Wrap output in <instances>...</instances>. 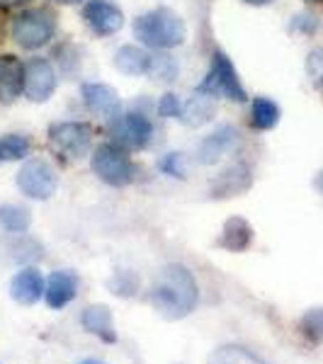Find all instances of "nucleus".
<instances>
[{"label": "nucleus", "instance_id": "nucleus-18", "mask_svg": "<svg viewBox=\"0 0 323 364\" xmlns=\"http://www.w3.org/2000/svg\"><path fill=\"white\" fill-rule=\"evenodd\" d=\"M253 243V228L245 219L240 216H233L224 224V231H221L219 245L231 252H243L248 250V245Z\"/></svg>", "mask_w": 323, "mask_h": 364}, {"label": "nucleus", "instance_id": "nucleus-19", "mask_svg": "<svg viewBox=\"0 0 323 364\" xmlns=\"http://www.w3.org/2000/svg\"><path fill=\"white\" fill-rule=\"evenodd\" d=\"M115 66L127 75H144L149 73L151 56L144 49H139V46L127 44L115 54Z\"/></svg>", "mask_w": 323, "mask_h": 364}, {"label": "nucleus", "instance_id": "nucleus-9", "mask_svg": "<svg viewBox=\"0 0 323 364\" xmlns=\"http://www.w3.org/2000/svg\"><path fill=\"white\" fill-rule=\"evenodd\" d=\"M56 90V73L46 58H29L25 66V92L32 102H46Z\"/></svg>", "mask_w": 323, "mask_h": 364}, {"label": "nucleus", "instance_id": "nucleus-24", "mask_svg": "<svg viewBox=\"0 0 323 364\" xmlns=\"http://www.w3.org/2000/svg\"><path fill=\"white\" fill-rule=\"evenodd\" d=\"M29 149H32V144L27 136L8 134L0 139V161H22L25 156H29Z\"/></svg>", "mask_w": 323, "mask_h": 364}, {"label": "nucleus", "instance_id": "nucleus-3", "mask_svg": "<svg viewBox=\"0 0 323 364\" xmlns=\"http://www.w3.org/2000/svg\"><path fill=\"white\" fill-rule=\"evenodd\" d=\"M197 92L199 95H207V97L233 100V102H245V100H248L245 87L240 85L236 68H233L231 58H228L224 51H214L209 70H207V78L199 83Z\"/></svg>", "mask_w": 323, "mask_h": 364}, {"label": "nucleus", "instance_id": "nucleus-7", "mask_svg": "<svg viewBox=\"0 0 323 364\" xmlns=\"http://www.w3.org/2000/svg\"><path fill=\"white\" fill-rule=\"evenodd\" d=\"M17 187L29 199H49L56 192V170L44 158H32L17 173Z\"/></svg>", "mask_w": 323, "mask_h": 364}, {"label": "nucleus", "instance_id": "nucleus-12", "mask_svg": "<svg viewBox=\"0 0 323 364\" xmlns=\"http://www.w3.org/2000/svg\"><path fill=\"white\" fill-rule=\"evenodd\" d=\"M75 291H78V277L70 269H56V272H51L49 282H46L44 299L49 304V309L58 311L73 301Z\"/></svg>", "mask_w": 323, "mask_h": 364}, {"label": "nucleus", "instance_id": "nucleus-8", "mask_svg": "<svg viewBox=\"0 0 323 364\" xmlns=\"http://www.w3.org/2000/svg\"><path fill=\"white\" fill-rule=\"evenodd\" d=\"M83 20L100 37H110L125 25V15L112 0H88L83 8Z\"/></svg>", "mask_w": 323, "mask_h": 364}, {"label": "nucleus", "instance_id": "nucleus-11", "mask_svg": "<svg viewBox=\"0 0 323 364\" xmlns=\"http://www.w3.org/2000/svg\"><path fill=\"white\" fill-rule=\"evenodd\" d=\"M46 291V284H44V277L37 267H27L22 272H17L13 282H10V296L15 299L17 304L22 306H32L37 304L39 299L44 296Z\"/></svg>", "mask_w": 323, "mask_h": 364}, {"label": "nucleus", "instance_id": "nucleus-4", "mask_svg": "<svg viewBox=\"0 0 323 364\" xmlns=\"http://www.w3.org/2000/svg\"><path fill=\"white\" fill-rule=\"evenodd\" d=\"M54 29H56L54 15H51L46 8H34V10H25L22 15L15 17L13 37L22 49L34 51V49H42L44 44L51 42Z\"/></svg>", "mask_w": 323, "mask_h": 364}, {"label": "nucleus", "instance_id": "nucleus-36", "mask_svg": "<svg viewBox=\"0 0 323 364\" xmlns=\"http://www.w3.org/2000/svg\"><path fill=\"white\" fill-rule=\"evenodd\" d=\"M311 3H319V5H323V0H311Z\"/></svg>", "mask_w": 323, "mask_h": 364}, {"label": "nucleus", "instance_id": "nucleus-32", "mask_svg": "<svg viewBox=\"0 0 323 364\" xmlns=\"http://www.w3.org/2000/svg\"><path fill=\"white\" fill-rule=\"evenodd\" d=\"M316 187H319V190L323 192V173L319 175V178H316Z\"/></svg>", "mask_w": 323, "mask_h": 364}, {"label": "nucleus", "instance_id": "nucleus-1", "mask_svg": "<svg viewBox=\"0 0 323 364\" xmlns=\"http://www.w3.org/2000/svg\"><path fill=\"white\" fill-rule=\"evenodd\" d=\"M151 304L163 318L180 321L197 306V282L183 265H168L158 274Z\"/></svg>", "mask_w": 323, "mask_h": 364}, {"label": "nucleus", "instance_id": "nucleus-14", "mask_svg": "<svg viewBox=\"0 0 323 364\" xmlns=\"http://www.w3.org/2000/svg\"><path fill=\"white\" fill-rule=\"evenodd\" d=\"M250 185H253L250 170L245 166H231L211 182V197H216V199L238 197V195H243Z\"/></svg>", "mask_w": 323, "mask_h": 364}, {"label": "nucleus", "instance_id": "nucleus-29", "mask_svg": "<svg viewBox=\"0 0 323 364\" xmlns=\"http://www.w3.org/2000/svg\"><path fill=\"white\" fill-rule=\"evenodd\" d=\"M158 114L161 117H180L183 114V105H180V97L178 95H163L161 102H158Z\"/></svg>", "mask_w": 323, "mask_h": 364}, {"label": "nucleus", "instance_id": "nucleus-6", "mask_svg": "<svg viewBox=\"0 0 323 364\" xmlns=\"http://www.w3.org/2000/svg\"><path fill=\"white\" fill-rule=\"evenodd\" d=\"M49 144L68 161H80L90 154L92 129L83 122H61L49 129Z\"/></svg>", "mask_w": 323, "mask_h": 364}, {"label": "nucleus", "instance_id": "nucleus-17", "mask_svg": "<svg viewBox=\"0 0 323 364\" xmlns=\"http://www.w3.org/2000/svg\"><path fill=\"white\" fill-rule=\"evenodd\" d=\"M83 328L92 336H97L105 343H117V333H115V323H112V314H110L107 306L97 304V306H90L83 311Z\"/></svg>", "mask_w": 323, "mask_h": 364}, {"label": "nucleus", "instance_id": "nucleus-15", "mask_svg": "<svg viewBox=\"0 0 323 364\" xmlns=\"http://www.w3.org/2000/svg\"><path fill=\"white\" fill-rule=\"evenodd\" d=\"M236 144H238L236 129L219 127L214 134H211V136H207V139L202 141V146H199V151H197L199 163H204V166H209V163H216L221 156L228 154V151H231Z\"/></svg>", "mask_w": 323, "mask_h": 364}, {"label": "nucleus", "instance_id": "nucleus-30", "mask_svg": "<svg viewBox=\"0 0 323 364\" xmlns=\"http://www.w3.org/2000/svg\"><path fill=\"white\" fill-rule=\"evenodd\" d=\"M29 0H0V5H25Z\"/></svg>", "mask_w": 323, "mask_h": 364}, {"label": "nucleus", "instance_id": "nucleus-23", "mask_svg": "<svg viewBox=\"0 0 323 364\" xmlns=\"http://www.w3.org/2000/svg\"><path fill=\"white\" fill-rule=\"evenodd\" d=\"M29 221H32V216L25 207H17V204H3L0 207V224L10 233H25L29 228Z\"/></svg>", "mask_w": 323, "mask_h": 364}, {"label": "nucleus", "instance_id": "nucleus-35", "mask_svg": "<svg viewBox=\"0 0 323 364\" xmlns=\"http://www.w3.org/2000/svg\"><path fill=\"white\" fill-rule=\"evenodd\" d=\"M0 39H3V17H0Z\"/></svg>", "mask_w": 323, "mask_h": 364}, {"label": "nucleus", "instance_id": "nucleus-27", "mask_svg": "<svg viewBox=\"0 0 323 364\" xmlns=\"http://www.w3.org/2000/svg\"><path fill=\"white\" fill-rule=\"evenodd\" d=\"M307 73L314 80V85H319L323 90V49H314L307 58Z\"/></svg>", "mask_w": 323, "mask_h": 364}, {"label": "nucleus", "instance_id": "nucleus-2", "mask_svg": "<svg viewBox=\"0 0 323 364\" xmlns=\"http://www.w3.org/2000/svg\"><path fill=\"white\" fill-rule=\"evenodd\" d=\"M185 22L173 10L158 8L134 20V37L151 49H173L185 42Z\"/></svg>", "mask_w": 323, "mask_h": 364}, {"label": "nucleus", "instance_id": "nucleus-34", "mask_svg": "<svg viewBox=\"0 0 323 364\" xmlns=\"http://www.w3.org/2000/svg\"><path fill=\"white\" fill-rule=\"evenodd\" d=\"M78 364H105V362H100V360H83V362H78Z\"/></svg>", "mask_w": 323, "mask_h": 364}, {"label": "nucleus", "instance_id": "nucleus-21", "mask_svg": "<svg viewBox=\"0 0 323 364\" xmlns=\"http://www.w3.org/2000/svg\"><path fill=\"white\" fill-rule=\"evenodd\" d=\"M211 364H268V362L253 355L250 350L238 348V345H224V348H219L211 355Z\"/></svg>", "mask_w": 323, "mask_h": 364}, {"label": "nucleus", "instance_id": "nucleus-33", "mask_svg": "<svg viewBox=\"0 0 323 364\" xmlns=\"http://www.w3.org/2000/svg\"><path fill=\"white\" fill-rule=\"evenodd\" d=\"M56 3H61V5H73V3H80V0H56Z\"/></svg>", "mask_w": 323, "mask_h": 364}, {"label": "nucleus", "instance_id": "nucleus-13", "mask_svg": "<svg viewBox=\"0 0 323 364\" xmlns=\"http://www.w3.org/2000/svg\"><path fill=\"white\" fill-rule=\"evenodd\" d=\"M25 90V66L15 56H0V102L10 105Z\"/></svg>", "mask_w": 323, "mask_h": 364}, {"label": "nucleus", "instance_id": "nucleus-28", "mask_svg": "<svg viewBox=\"0 0 323 364\" xmlns=\"http://www.w3.org/2000/svg\"><path fill=\"white\" fill-rule=\"evenodd\" d=\"M161 170H163L166 175H173V178H185V163H183V156H180V154H168V156L161 161Z\"/></svg>", "mask_w": 323, "mask_h": 364}, {"label": "nucleus", "instance_id": "nucleus-20", "mask_svg": "<svg viewBox=\"0 0 323 364\" xmlns=\"http://www.w3.org/2000/svg\"><path fill=\"white\" fill-rule=\"evenodd\" d=\"M250 122L255 129H272L280 122V107L277 102H272L270 97H255L253 100V112H250Z\"/></svg>", "mask_w": 323, "mask_h": 364}, {"label": "nucleus", "instance_id": "nucleus-25", "mask_svg": "<svg viewBox=\"0 0 323 364\" xmlns=\"http://www.w3.org/2000/svg\"><path fill=\"white\" fill-rule=\"evenodd\" d=\"M302 333L309 343L323 345V309H311L302 318Z\"/></svg>", "mask_w": 323, "mask_h": 364}, {"label": "nucleus", "instance_id": "nucleus-31", "mask_svg": "<svg viewBox=\"0 0 323 364\" xmlns=\"http://www.w3.org/2000/svg\"><path fill=\"white\" fill-rule=\"evenodd\" d=\"M243 3H248V5H270L272 0H243Z\"/></svg>", "mask_w": 323, "mask_h": 364}, {"label": "nucleus", "instance_id": "nucleus-22", "mask_svg": "<svg viewBox=\"0 0 323 364\" xmlns=\"http://www.w3.org/2000/svg\"><path fill=\"white\" fill-rule=\"evenodd\" d=\"M211 114H214V105H211V97L207 95H199L192 97V102L187 105V109H183V122L187 127H199L204 124V122L211 119Z\"/></svg>", "mask_w": 323, "mask_h": 364}, {"label": "nucleus", "instance_id": "nucleus-26", "mask_svg": "<svg viewBox=\"0 0 323 364\" xmlns=\"http://www.w3.org/2000/svg\"><path fill=\"white\" fill-rule=\"evenodd\" d=\"M149 75L163 80V83H170V80H175V75H178V63L170 56H151Z\"/></svg>", "mask_w": 323, "mask_h": 364}, {"label": "nucleus", "instance_id": "nucleus-10", "mask_svg": "<svg viewBox=\"0 0 323 364\" xmlns=\"http://www.w3.org/2000/svg\"><path fill=\"white\" fill-rule=\"evenodd\" d=\"M115 141L117 146H127V149H144L154 136V124L149 122V117L132 112L117 119L115 124Z\"/></svg>", "mask_w": 323, "mask_h": 364}, {"label": "nucleus", "instance_id": "nucleus-5", "mask_svg": "<svg viewBox=\"0 0 323 364\" xmlns=\"http://www.w3.org/2000/svg\"><path fill=\"white\" fill-rule=\"evenodd\" d=\"M92 173L112 187H125L134 180V166L120 146L102 144L92 154Z\"/></svg>", "mask_w": 323, "mask_h": 364}, {"label": "nucleus", "instance_id": "nucleus-16", "mask_svg": "<svg viewBox=\"0 0 323 364\" xmlns=\"http://www.w3.org/2000/svg\"><path fill=\"white\" fill-rule=\"evenodd\" d=\"M85 107L100 117H112L120 109V95L115 87L105 83H85L83 85Z\"/></svg>", "mask_w": 323, "mask_h": 364}]
</instances>
